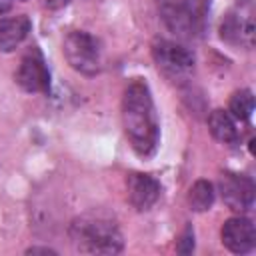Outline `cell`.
<instances>
[{"label": "cell", "mask_w": 256, "mask_h": 256, "mask_svg": "<svg viewBox=\"0 0 256 256\" xmlns=\"http://www.w3.org/2000/svg\"><path fill=\"white\" fill-rule=\"evenodd\" d=\"M30 32L28 16H10L0 18V50L10 52L24 42Z\"/></svg>", "instance_id": "8fae6325"}, {"label": "cell", "mask_w": 256, "mask_h": 256, "mask_svg": "<svg viewBox=\"0 0 256 256\" xmlns=\"http://www.w3.org/2000/svg\"><path fill=\"white\" fill-rule=\"evenodd\" d=\"M12 2H14V0H0V14L8 12V10H10V6H12Z\"/></svg>", "instance_id": "2e32d148"}, {"label": "cell", "mask_w": 256, "mask_h": 256, "mask_svg": "<svg viewBox=\"0 0 256 256\" xmlns=\"http://www.w3.org/2000/svg\"><path fill=\"white\" fill-rule=\"evenodd\" d=\"M188 202L192 206V210L196 212H204L214 204V186L208 180H198L188 194Z\"/></svg>", "instance_id": "4fadbf2b"}, {"label": "cell", "mask_w": 256, "mask_h": 256, "mask_svg": "<svg viewBox=\"0 0 256 256\" xmlns=\"http://www.w3.org/2000/svg\"><path fill=\"white\" fill-rule=\"evenodd\" d=\"M222 244L236 254H246L256 244V228L248 218H230L222 226Z\"/></svg>", "instance_id": "9c48e42d"}, {"label": "cell", "mask_w": 256, "mask_h": 256, "mask_svg": "<svg viewBox=\"0 0 256 256\" xmlns=\"http://www.w3.org/2000/svg\"><path fill=\"white\" fill-rule=\"evenodd\" d=\"M158 196H160V184L156 178L148 174H132L128 178V198L136 210L140 212L150 210L156 204Z\"/></svg>", "instance_id": "30bf717a"}, {"label": "cell", "mask_w": 256, "mask_h": 256, "mask_svg": "<svg viewBox=\"0 0 256 256\" xmlns=\"http://www.w3.org/2000/svg\"><path fill=\"white\" fill-rule=\"evenodd\" d=\"M222 38L240 48H252L256 38V22H254V6L246 2L232 10L222 22Z\"/></svg>", "instance_id": "8992f818"}, {"label": "cell", "mask_w": 256, "mask_h": 256, "mask_svg": "<svg viewBox=\"0 0 256 256\" xmlns=\"http://www.w3.org/2000/svg\"><path fill=\"white\" fill-rule=\"evenodd\" d=\"M70 238L78 252L84 254H118L122 250V234L118 226L102 216L86 214L70 224Z\"/></svg>", "instance_id": "7a4b0ae2"}, {"label": "cell", "mask_w": 256, "mask_h": 256, "mask_svg": "<svg viewBox=\"0 0 256 256\" xmlns=\"http://www.w3.org/2000/svg\"><path fill=\"white\" fill-rule=\"evenodd\" d=\"M220 192L226 206L234 212H248L254 206V182L248 176L226 172L220 178Z\"/></svg>", "instance_id": "52a82bcc"}, {"label": "cell", "mask_w": 256, "mask_h": 256, "mask_svg": "<svg viewBox=\"0 0 256 256\" xmlns=\"http://www.w3.org/2000/svg\"><path fill=\"white\" fill-rule=\"evenodd\" d=\"M160 18L166 28L180 38H198L206 24L202 0H160Z\"/></svg>", "instance_id": "3957f363"}, {"label": "cell", "mask_w": 256, "mask_h": 256, "mask_svg": "<svg viewBox=\"0 0 256 256\" xmlns=\"http://www.w3.org/2000/svg\"><path fill=\"white\" fill-rule=\"evenodd\" d=\"M64 56L68 64L80 74L94 76L100 70V48L94 36L74 30L64 38Z\"/></svg>", "instance_id": "277c9868"}, {"label": "cell", "mask_w": 256, "mask_h": 256, "mask_svg": "<svg viewBox=\"0 0 256 256\" xmlns=\"http://www.w3.org/2000/svg\"><path fill=\"white\" fill-rule=\"evenodd\" d=\"M192 248H194V236H192L190 230H186V234H184V236L180 238V242H178V252L188 254V252H192Z\"/></svg>", "instance_id": "9a60e30c"}, {"label": "cell", "mask_w": 256, "mask_h": 256, "mask_svg": "<svg viewBox=\"0 0 256 256\" xmlns=\"http://www.w3.org/2000/svg\"><path fill=\"white\" fill-rule=\"evenodd\" d=\"M208 128H210V134L222 142V144H228V146H234L238 142V128L232 120V116L226 112V110H214L208 118Z\"/></svg>", "instance_id": "7c38bea8"}, {"label": "cell", "mask_w": 256, "mask_h": 256, "mask_svg": "<svg viewBox=\"0 0 256 256\" xmlns=\"http://www.w3.org/2000/svg\"><path fill=\"white\" fill-rule=\"evenodd\" d=\"M152 54L158 70L174 82L188 78L194 70V54L176 42L160 40L154 44Z\"/></svg>", "instance_id": "5b68a950"}, {"label": "cell", "mask_w": 256, "mask_h": 256, "mask_svg": "<svg viewBox=\"0 0 256 256\" xmlns=\"http://www.w3.org/2000/svg\"><path fill=\"white\" fill-rule=\"evenodd\" d=\"M230 112L238 120H248L254 112V96L250 90H238L230 98Z\"/></svg>", "instance_id": "5bb4252c"}, {"label": "cell", "mask_w": 256, "mask_h": 256, "mask_svg": "<svg viewBox=\"0 0 256 256\" xmlns=\"http://www.w3.org/2000/svg\"><path fill=\"white\" fill-rule=\"evenodd\" d=\"M122 124L132 148L148 156L158 144V120L150 90L144 80H132L122 98Z\"/></svg>", "instance_id": "6da1fadb"}, {"label": "cell", "mask_w": 256, "mask_h": 256, "mask_svg": "<svg viewBox=\"0 0 256 256\" xmlns=\"http://www.w3.org/2000/svg\"><path fill=\"white\" fill-rule=\"evenodd\" d=\"M16 82L26 92H46L50 88V74L38 50L28 52L16 72Z\"/></svg>", "instance_id": "ba28073f"}]
</instances>
